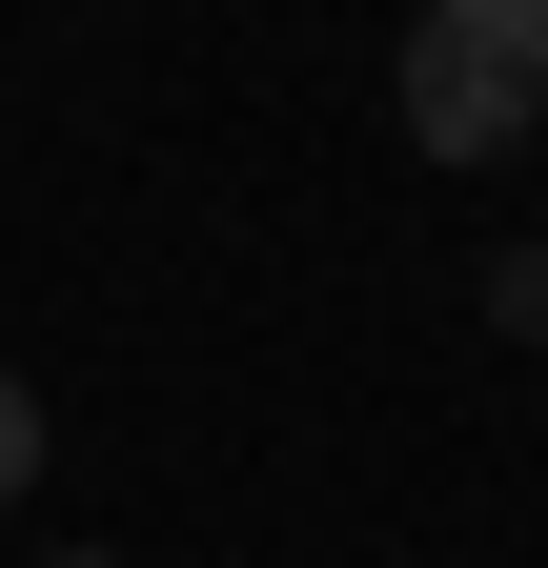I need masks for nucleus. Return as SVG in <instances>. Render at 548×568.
I'll use <instances>...</instances> for the list:
<instances>
[{
  "mask_svg": "<svg viewBox=\"0 0 548 568\" xmlns=\"http://www.w3.org/2000/svg\"><path fill=\"white\" fill-rule=\"evenodd\" d=\"M41 487V386H0V508Z\"/></svg>",
  "mask_w": 548,
  "mask_h": 568,
  "instance_id": "7ed1b4c3",
  "label": "nucleus"
},
{
  "mask_svg": "<svg viewBox=\"0 0 548 568\" xmlns=\"http://www.w3.org/2000/svg\"><path fill=\"white\" fill-rule=\"evenodd\" d=\"M82 568H122V548H82Z\"/></svg>",
  "mask_w": 548,
  "mask_h": 568,
  "instance_id": "20e7f679",
  "label": "nucleus"
},
{
  "mask_svg": "<svg viewBox=\"0 0 548 568\" xmlns=\"http://www.w3.org/2000/svg\"><path fill=\"white\" fill-rule=\"evenodd\" d=\"M406 142L427 163H508L548 122V0H406Z\"/></svg>",
  "mask_w": 548,
  "mask_h": 568,
  "instance_id": "f257e3e1",
  "label": "nucleus"
},
{
  "mask_svg": "<svg viewBox=\"0 0 548 568\" xmlns=\"http://www.w3.org/2000/svg\"><path fill=\"white\" fill-rule=\"evenodd\" d=\"M488 325H508V345H548V244H508V264H488Z\"/></svg>",
  "mask_w": 548,
  "mask_h": 568,
  "instance_id": "f03ea898",
  "label": "nucleus"
}]
</instances>
